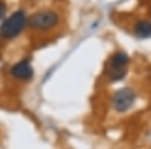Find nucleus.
<instances>
[{
    "label": "nucleus",
    "instance_id": "f257e3e1",
    "mask_svg": "<svg viewBox=\"0 0 151 149\" xmlns=\"http://www.w3.org/2000/svg\"><path fill=\"white\" fill-rule=\"evenodd\" d=\"M27 18L23 11H17L0 25V36L4 40H13L24 30Z\"/></svg>",
    "mask_w": 151,
    "mask_h": 149
},
{
    "label": "nucleus",
    "instance_id": "f03ea898",
    "mask_svg": "<svg viewBox=\"0 0 151 149\" xmlns=\"http://www.w3.org/2000/svg\"><path fill=\"white\" fill-rule=\"evenodd\" d=\"M128 61H129L128 55L124 52H117L110 58L108 65V76L110 80L115 82L122 80L125 77Z\"/></svg>",
    "mask_w": 151,
    "mask_h": 149
},
{
    "label": "nucleus",
    "instance_id": "7ed1b4c3",
    "mask_svg": "<svg viewBox=\"0 0 151 149\" xmlns=\"http://www.w3.org/2000/svg\"><path fill=\"white\" fill-rule=\"evenodd\" d=\"M59 22V16L53 11H42L33 14L27 20L28 25L33 29L48 30L55 27Z\"/></svg>",
    "mask_w": 151,
    "mask_h": 149
},
{
    "label": "nucleus",
    "instance_id": "20e7f679",
    "mask_svg": "<svg viewBox=\"0 0 151 149\" xmlns=\"http://www.w3.org/2000/svg\"><path fill=\"white\" fill-rule=\"evenodd\" d=\"M136 94L134 90L128 87H124L115 92L113 96V105L116 111L125 112L134 105Z\"/></svg>",
    "mask_w": 151,
    "mask_h": 149
},
{
    "label": "nucleus",
    "instance_id": "39448f33",
    "mask_svg": "<svg viewBox=\"0 0 151 149\" xmlns=\"http://www.w3.org/2000/svg\"><path fill=\"white\" fill-rule=\"evenodd\" d=\"M11 73L14 78L21 81H28L33 77V67L28 60H21L13 65Z\"/></svg>",
    "mask_w": 151,
    "mask_h": 149
},
{
    "label": "nucleus",
    "instance_id": "423d86ee",
    "mask_svg": "<svg viewBox=\"0 0 151 149\" xmlns=\"http://www.w3.org/2000/svg\"><path fill=\"white\" fill-rule=\"evenodd\" d=\"M134 32L139 38L151 37V22L147 20H140L134 27Z\"/></svg>",
    "mask_w": 151,
    "mask_h": 149
},
{
    "label": "nucleus",
    "instance_id": "0eeeda50",
    "mask_svg": "<svg viewBox=\"0 0 151 149\" xmlns=\"http://www.w3.org/2000/svg\"><path fill=\"white\" fill-rule=\"evenodd\" d=\"M6 12H7L6 3L3 0H0V20L4 19L5 15H6Z\"/></svg>",
    "mask_w": 151,
    "mask_h": 149
}]
</instances>
